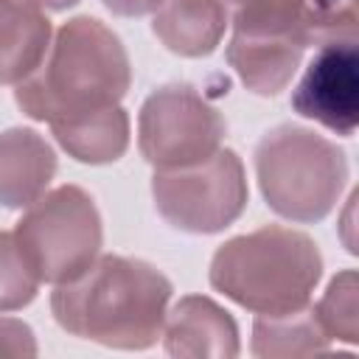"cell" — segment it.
I'll list each match as a JSON object with an SVG mask.
<instances>
[{
	"label": "cell",
	"mask_w": 359,
	"mask_h": 359,
	"mask_svg": "<svg viewBox=\"0 0 359 359\" xmlns=\"http://www.w3.org/2000/svg\"><path fill=\"white\" fill-rule=\"evenodd\" d=\"M292 107L303 118L320 121L337 135H353L359 121L356 36L320 42L314 59L292 93Z\"/></svg>",
	"instance_id": "cell-8"
},
{
	"label": "cell",
	"mask_w": 359,
	"mask_h": 359,
	"mask_svg": "<svg viewBox=\"0 0 359 359\" xmlns=\"http://www.w3.org/2000/svg\"><path fill=\"white\" fill-rule=\"evenodd\" d=\"M107 3V8H112V11H118V14H146V11H154V8H160V3L163 0H104Z\"/></svg>",
	"instance_id": "cell-16"
},
{
	"label": "cell",
	"mask_w": 359,
	"mask_h": 359,
	"mask_svg": "<svg viewBox=\"0 0 359 359\" xmlns=\"http://www.w3.org/2000/svg\"><path fill=\"white\" fill-rule=\"evenodd\" d=\"M154 199L174 227L191 233L222 230L247 202L241 163L224 149L205 163L160 171L154 174Z\"/></svg>",
	"instance_id": "cell-6"
},
{
	"label": "cell",
	"mask_w": 359,
	"mask_h": 359,
	"mask_svg": "<svg viewBox=\"0 0 359 359\" xmlns=\"http://www.w3.org/2000/svg\"><path fill=\"white\" fill-rule=\"evenodd\" d=\"M36 6H48V8H67V6H73V3H79V0H34Z\"/></svg>",
	"instance_id": "cell-17"
},
{
	"label": "cell",
	"mask_w": 359,
	"mask_h": 359,
	"mask_svg": "<svg viewBox=\"0 0 359 359\" xmlns=\"http://www.w3.org/2000/svg\"><path fill=\"white\" fill-rule=\"evenodd\" d=\"M53 151L36 132L11 129L0 135V202L6 208L31 205L53 177Z\"/></svg>",
	"instance_id": "cell-9"
},
{
	"label": "cell",
	"mask_w": 359,
	"mask_h": 359,
	"mask_svg": "<svg viewBox=\"0 0 359 359\" xmlns=\"http://www.w3.org/2000/svg\"><path fill=\"white\" fill-rule=\"evenodd\" d=\"M50 22L34 0H0V84L28 79L48 53Z\"/></svg>",
	"instance_id": "cell-10"
},
{
	"label": "cell",
	"mask_w": 359,
	"mask_h": 359,
	"mask_svg": "<svg viewBox=\"0 0 359 359\" xmlns=\"http://www.w3.org/2000/svg\"><path fill=\"white\" fill-rule=\"evenodd\" d=\"M129 87V59L98 20L76 17L59 28L39 67L20 81L17 104L50 126L115 107Z\"/></svg>",
	"instance_id": "cell-1"
},
{
	"label": "cell",
	"mask_w": 359,
	"mask_h": 359,
	"mask_svg": "<svg viewBox=\"0 0 359 359\" xmlns=\"http://www.w3.org/2000/svg\"><path fill=\"white\" fill-rule=\"evenodd\" d=\"M14 241L39 280L67 283L93 264L101 247V222L93 199L81 188L65 185L31 202Z\"/></svg>",
	"instance_id": "cell-5"
},
{
	"label": "cell",
	"mask_w": 359,
	"mask_h": 359,
	"mask_svg": "<svg viewBox=\"0 0 359 359\" xmlns=\"http://www.w3.org/2000/svg\"><path fill=\"white\" fill-rule=\"evenodd\" d=\"M53 135L76 160L107 163V160L121 157V151L126 149L129 121H126L123 109L109 107L98 115L53 126Z\"/></svg>",
	"instance_id": "cell-14"
},
{
	"label": "cell",
	"mask_w": 359,
	"mask_h": 359,
	"mask_svg": "<svg viewBox=\"0 0 359 359\" xmlns=\"http://www.w3.org/2000/svg\"><path fill=\"white\" fill-rule=\"evenodd\" d=\"M171 283L143 261L104 255L79 278L59 283L53 314L76 337L115 348H146L157 339Z\"/></svg>",
	"instance_id": "cell-2"
},
{
	"label": "cell",
	"mask_w": 359,
	"mask_h": 359,
	"mask_svg": "<svg viewBox=\"0 0 359 359\" xmlns=\"http://www.w3.org/2000/svg\"><path fill=\"white\" fill-rule=\"evenodd\" d=\"M222 135V115L188 84L163 87L143 104L140 151L163 171L205 163L219 151Z\"/></svg>",
	"instance_id": "cell-7"
},
{
	"label": "cell",
	"mask_w": 359,
	"mask_h": 359,
	"mask_svg": "<svg viewBox=\"0 0 359 359\" xmlns=\"http://www.w3.org/2000/svg\"><path fill=\"white\" fill-rule=\"evenodd\" d=\"M222 0H163L154 17V34L182 56H205L224 31Z\"/></svg>",
	"instance_id": "cell-11"
},
{
	"label": "cell",
	"mask_w": 359,
	"mask_h": 359,
	"mask_svg": "<svg viewBox=\"0 0 359 359\" xmlns=\"http://www.w3.org/2000/svg\"><path fill=\"white\" fill-rule=\"evenodd\" d=\"M317 278V247L303 233L286 227H264L227 241L210 266L216 289L269 317L297 314Z\"/></svg>",
	"instance_id": "cell-3"
},
{
	"label": "cell",
	"mask_w": 359,
	"mask_h": 359,
	"mask_svg": "<svg viewBox=\"0 0 359 359\" xmlns=\"http://www.w3.org/2000/svg\"><path fill=\"white\" fill-rule=\"evenodd\" d=\"M236 6V34L289 36L303 48L317 42L314 0H230Z\"/></svg>",
	"instance_id": "cell-13"
},
{
	"label": "cell",
	"mask_w": 359,
	"mask_h": 359,
	"mask_svg": "<svg viewBox=\"0 0 359 359\" xmlns=\"http://www.w3.org/2000/svg\"><path fill=\"white\" fill-rule=\"evenodd\" d=\"M255 165L269 205L297 222L325 216L345 182L342 151L297 126L269 132L258 143Z\"/></svg>",
	"instance_id": "cell-4"
},
{
	"label": "cell",
	"mask_w": 359,
	"mask_h": 359,
	"mask_svg": "<svg viewBox=\"0 0 359 359\" xmlns=\"http://www.w3.org/2000/svg\"><path fill=\"white\" fill-rule=\"evenodd\" d=\"M39 278L25 264L14 233H0V309L25 306L36 294Z\"/></svg>",
	"instance_id": "cell-15"
},
{
	"label": "cell",
	"mask_w": 359,
	"mask_h": 359,
	"mask_svg": "<svg viewBox=\"0 0 359 359\" xmlns=\"http://www.w3.org/2000/svg\"><path fill=\"white\" fill-rule=\"evenodd\" d=\"M300 53H303V45L289 36L236 34L227 48L230 65L238 70L244 84L261 95H272L289 81Z\"/></svg>",
	"instance_id": "cell-12"
}]
</instances>
